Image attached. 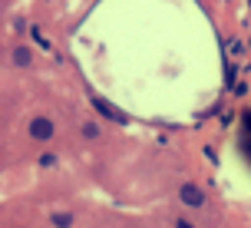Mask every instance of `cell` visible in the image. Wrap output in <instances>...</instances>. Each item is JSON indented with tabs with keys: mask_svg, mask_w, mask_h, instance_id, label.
<instances>
[{
	"mask_svg": "<svg viewBox=\"0 0 251 228\" xmlns=\"http://www.w3.org/2000/svg\"><path fill=\"white\" fill-rule=\"evenodd\" d=\"M53 222H56L60 228H66L70 222H73V215H66V212H63V215H53Z\"/></svg>",
	"mask_w": 251,
	"mask_h": 228,
	"instance_id": "6",
	"label": "cell"
},
{
	"mask_svg": "<svg viewBox=\"0 0 251 228\" xmlns=\"http://www.w3.org/2000/svg\"><path fill=\"white\" fill-rule=\"evenodd\" d=\"M176 228H192V225H188V222H176Z\"/></svg>",
	"mask_w": 251,
	"mask_h": 228,
	"instance_id": "7",
	"label": "cell"
},
{
	"mask_svg": "<svg viewBox=\"0 0 251 228\" xmlns=\"http://www.w3.org/2000/svg\"><path fill=\"white\" fill-rule=\"evenodd\" d=\"M13 63L26 66V63H30V50H26V47H17V50H13Z\"/></svg>",
	"mask_w": 251,
	"mask_h": 228,
	"instance_id": "4",
	"label": "cell"
},
{
	"mask_svg": "<svg viewBox=\"0 0 251 228\" xmlns=\"http://www.w3.org/2000/svg\"><path fill=\"white\" fill-rule=\"evenodd\" d=\"M53 132H56V129H53V123L47 119V116H37V119L30 123V136H33L37 142H50Z\"/></svg>",
	"mask_w": 251,
	"mask_h": 228,
	"instance_id": "1",
	"label": "cell"
},
{
	"mask_svg": "<svg viewBox=\"0 0 251 228\" xmlns=\"http://www.w3.org/2000/svg\"><path fill=\"white\" fill-rule=\"evenodd\" d=\"M178 195H182V202L192 205V208H201V205H205V192H201L199 185H192V182H185V185L178 189Z\"/></svg>",
	"mask_w": 251,
	"mask_h": 228,
	"instance_id": "2",
	"label": "cell"
},
{
	"mask_svg": "<svg viewBox=\"0 0 251 228\" xmlns=\"http://www.w3.org/2000/svg\"><path fill=\"white\" fill-rule=\"evenodd\" d=\"M83 136H86V139H96V136H100V126H96V123H83Z\"/></svg>",
	"mask_w": 251,
	"mask_h": 228,
	"instance_id": "5",
	"label": "cell"
},
{
	"mask_svg": "<svg viewBox=\"0 0 251 228\" xmlns=\"http://www.w3.org/2000/svg\"><path fill=\"white\" fill-rule=\"evenodd\" d=\"M93 106H96V109H100L102 116H113V119H119V123H126V116L119 113V109H113L109 102H102V100H93Z\"/></svg>",
	"mask_w": 251,
	"mask_h": 228,
	"instance_id": "3",
	"label": "cell"
}]
</instances>
